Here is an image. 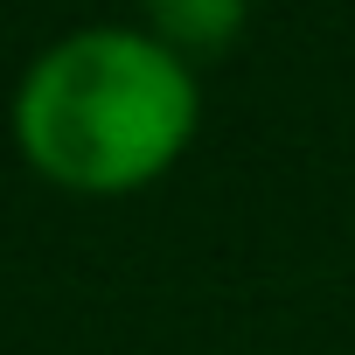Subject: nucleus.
<instances>
[{"instance_id":"f257e3e1","label":"nucleus","mask_w":355,"mask_h":355,"mask_svg":"<svg viewBox=\"0 0 355 355\" xmlns=\"http://www.w3.org/2000/svg\"><path fill=\"white\" fill-rule=\"evenodd\" d=\"M35 182L119 202L167 182L202 132V70L139 21H91L35 49L8 105Z\"/></svg>"},{"instance_id":"f03ea898","label":"nucleus","mask_w":355,"mask_h":355,"mask_svg":"<svg viewBox=\"0 0 355 355\" xmlns=\"http://www.w3.org/2000/svg\"><path fill=\"white\" fill-rule=\"evenodd\" d=\"M251 21V0H139V28L160 35L174 56L189 63H209L223 56Z\"/></svg>"}]
</instances>
